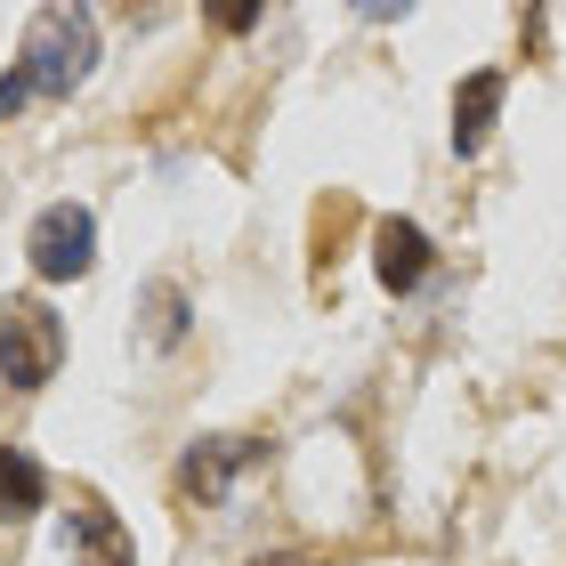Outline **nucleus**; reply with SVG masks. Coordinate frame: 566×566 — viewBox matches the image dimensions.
Returning a JSON list of instances; mask_svg holds the SVG:
<instances>
[{
  "instance_id": "nucleus-8",
  "label": "nucleus",
  "mask_w": 566,
  "mask_h": 566,
  "mask_svg": "<svg viewBox=\"0 0 566 566\" xmlns=\"http://www.w3.org/2000/svg\"><path fill=\"white\" fill-rule=\"evenodd\" d=\"M33 510H49V470L24 446H0V526H24Z\"/></svg>"
},
{
  "instance_id": "nucleus-5",
  "label": "nucleus",
  "mask_w": 566,
  "mask_h": 566,
  "mask_svg": "<svg viewBox=\"0 0 566 566\" xmlns=\"http://www.w3.org/2000/svg\"><path fill=\"white\" fill-rule=\"evenodd\" d=\"M65 566H138V543L122 526V510H106L97 494H73L65 510Z\"/></svg>"
},
{
  "instance_id": "nucleus-10",
  "label": "nucleus",
  "mask_w": 566,
  "mask_h": 566,
  "mask_svg": "<svg viewBox=\"0 0 566 566\" xmlns=\"http://www.w3.org/2000/svg\"><path fill=\"white\" fill-rule=\"evenodd\" d=\"M24 97H41V90H33V73H24V65L9 57V73H0V122H17Z\"/></svg>"
},
{
  "instance_id": "nucleus-4",
  "label": "nucleus",
  "mask_w": 566,
  "mask_h": 566,
  "mask_svg": "<svg viewBox=\"0 0 566 566\" xmlns=\"http://www.w3.org/2000/svg\"><path fill=\"white\" fill-rule=\"evenodd\" d=\"M268 461V437H195L187 453H178V502L187 510H219L235 494V478H251Z\"/></svg>"
},
{
  "instance_id": "nucleus-6",
  "label": "nucleus",
  "mask_w": 566,
  "mask_h": 566,
  "mask_svg": "<svg viewBox=\"0 0 566 566\" xmlns=\"http://www.w3.org/2000/svg\"><path fill=\"white\" fill-rule=\"evenodd\" d=\"M429 268H437V243L421 235L413 219H380V227H373V275L389 283L397 300H405V292H421Z\"/></svg>"
},
{
  "instance_id": "nucleus-1",
  "label": "nucleus",
  "mask_w": 566,
  "mask_h": 566,
  "mask_svg": "<svg viewBox=\"0 0 566 566\" xmlns=\"http://www.w3.org/2000/svg\"><path fill=\"white\" fill-rule=\"evenodd\" d=\"M57 365H65V316L41 292H9L0 300V380L17 397H33L57 380Z\"/></svg>"
},
{
  "instance_id": "nucleus-11",
  "label": "nucleus",
  "mask_w": 566,
  "mask_h": 566,
  "mask_svg": "<svg viewBox=\"0 0 566 566\" xmlns=\"http://www.w3.org/2000/svg\"><path fill=\"white\" fill-rule=\"evenodd\" d=\"M268 9H260V0H243V9H219V24H227V33H251V24H260Z\"/></svg>"
},
{
  "instance_id": "nucleus-3",
  "label": "nucleus",
  "mask_w": 566,
  "mask_h": 566,
  "mask_svg": "<svg viewBox=\"0 0 566 566\" xmlns=\"http://www.w3.org/2000/svg\"><path fill=\"white\" fill-rule=\"evenodd\" d=\"M24 260L41 283H73L97 268V211L90 202H49V211L24 227Z\"/></svg>"
},
{
  "instance_id": "nucleus-2",
  "label": "nucleus",
  "mask_w": 566,
  "mask_h": 566,
  "mask_svg": "<svg viewBox=\"0 0 566 566\" xmlns=\"http://www.w3.org/2000/svg\"><path fill=\"white\" fill-rule=\"evenodd\" d=\"M17 65L33 73L41 97H73L90 82V65H97V17L90 9H33Z\"/></svg>"
},
{
  "instance_id": "nucleus-7",
  "label": "nucleus",
  "mask_w": 566,
  "mask_h": 566,
  "mask_svg": "<svg viewBox=\"0 0 566 566\" xmlns=\"http://www.w3.org/2000/svg\"><path fill=\"white\" fill-rule=\"evenodd\" d=\"M502 97H510V82H502V73H470V82L453 90V154H478L485 138H494Z\"/></svg>"
},
{
  "instance_id": "nucleus-9",
  "label": "nucleus",
  "mask_w": 566,
  "mask_h": 566,
  "mask_svg": "<svg viewBox=\"0 0 566 566\" xmlns=\"http://www.w3.org/2000/svg\"><path fill=\"white\" fill-rule=\"evenodd\" d=\"M138 340L146 348H178V340H187V292H178L170 275H154L138 292Z\"/></svg>"
},
{
  "instance_id": "nucleus-12",
  "label": "nucleus",
  "mask_w": 566,
  "mask_h": 566,
  "mask_svg": "<svg viewBox=\"0 0 566 566\" xmlns=\"http://www.w3.org/2000/svg\"><path fill=\"white\" fill-rule=\"evenodd\" d=\"M251 566H316V551H268V558H251Z\"/></svg>"
}]
</instances>
